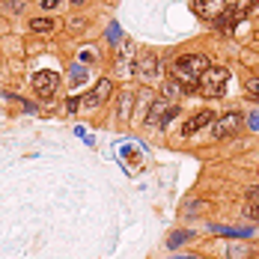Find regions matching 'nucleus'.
<instances>
[{"label": "nucleus", "instance_id": "obj_1", "mask_svg": "<svg viewBox=\"0 0 259 259\" xmlns=\"http://www.w3.org/2000/svg\"><path fill=\"white\" fill-rule=\"evenodd\" d=\"M208 69V60L203 54H185L176 60V66H173V80L179 83L185 93H194L197 87H200V75Z\"/></svg>", "mask_w": 259, "mask_h": 259}, {"label": "nucleus", "instance_id": "obj_2", "mask_svg": "<svg viewBox=\"0 0 259 259\" xmlns=\"http://www.w3.org/2000/svg\"><path fill=\"white\" fill-rule=\"evenodd\" d=\"M227 80H230V72L224 69V66H208L206 72L200 75V93L206 96V99H221L224 93H227Z\"/></svg>", "mask_w": 259, "mask_h": 259}, {"label": "nucleus", "instance_id": "obj_3", "mask_svg": "<svg viewBox=\"0 0 259 259\" xmlns=\"http://www.w3.org/2000/svg\"><path fill=\"white\" fill-rule=\"evenodd\" d=\"M241 125H244V116L235 113V110H230V113H224L221 119H214L211 134H214V140H230V137H235V134L241 131Z\"/></svg>", "mask_w": 259, "mask_h": 259}, {"label": "nucleus", "instance_id": "obj_4", "mask_svg": "<svg viewBox=\"0 0 259 259\" xmlns=\"http://www.w3.org/2000/svg\"><path fill=\"white\" fill-rule=\"evenodd\" d=\"M57 87H60V75L51 72V69H42V72L33 75V90H36V96H42V99H51L54 93H57Z\"/></svg>", "mask_w": 259, "mask_h": 259}, {"label": "nucleus", "instance_id": "obj_5", "mask_svg": "<svg viewBox=\"0 0 259 259\" xmlns=\"http://www.w3.org/2000/svg\"><path fill=\"white\" fill-rule=\"evenodd\" d=\"M191 9L197 18L203 21H214L224 9H227V0H191Z\"/></svg>", "mask_w": 259, "mask_h": 259}, {"label": "nucleus", "instance_id": "obj_6", "mask_svg": "<svg viewBox=\"0 0 259 259\" xmlns=\"http://www.w3.org/2000/svg\"><path fill=\"white\" fill-rule=\"evenodd\" d=\"M110 93H113V83H110L107 78H102L99 83H96V90H93V93H87V99H83L80 104H83V107H99Z\"/></svg>", "mask_w": 259, "mask_h": 259}, {"label": "nucleus", "instance_id": "obj_7", "mask_svg": "<svg viewBox=\"0 0 259 259\" xmlns=\"http://www.w3.org/2000/svg\"><path fill=\"white\" fill-rule=\"evenodd\" d=\"M211 119H214V113H211V110H200V113H197L194 119H188V122H185L182 134H185V137H191V134H197L200 128H206Z\"/></svg>", "mask_w": 259, "mask_h": 259}, {"label": "nucleus", "instance_id": "obj_8", "mask_svg": "<svg viewBox=\"0 0 259 259\" xmlns=\"http://www.w3.org/2000/svg\"><path fill=\"white\" fill-rule=\"evenodd\" d=\"M241 15H244L241 9H235V6H227V9H224L218 18H214V27H221V30H233V24L238 21V18H241Z\"/></svg>", "mask_w": 259, "mask_h": 259}, {"label": "nucleus", "instance_id": "obj_9", "mask_svg": "<svg viewBox=\"0 0 259 259\" xmlns=\"http://www.w3.org/2000/svg\"><path fill=\"white\" fill-rule=\"evenodd\" d=\"M211 233L214 235H227V238H250V227H214L211 224Z\"/></svg>", "mask_w": 259, "mask_h": 259}, {"label": "nucleus", "instance_id": "obj_10", "mask_svg": "<svg viewBox=\"0 0 259 259\" xmlns=\"http://www.w3.org/2000/svg\"><path fill=\"white\" fill-rule=\"evenodd\" d=\"M170 107H167V99H158V102H152V107H149V116H146V122H152V125H158L161 119H164V113H167Z\"/></svg>", "mask_w": 259, "mask_h": 259}, {"label": "nucleus", "instance_id": "obj_11", "mask_svg": "<svg viewBox=\"0 0 259 259\" xmlns=\"http://www.w3.org/2000/svg\"><path fill=\"white\" fill-rule=\"evenodd\" d=\"M146 78H152V75H158V60H155V54H143L140 57V66H137Z\"/></svg>", "mask_w": 259, "mask_h": 259}, {"label": "nucleus", "instance_id": "obj_12", "mask_svg": "<svg viewBox=\"0 0 259 259\" xmlns=\"http://www.w3.org/2000/svg\"><path fill=\"white\" fill-rule=\"evenodd\" d=\"M191 238H194V233H188V230H176V233L167 238V247H173V250H176V247H182V244H185V241H191Z\"/></svg>", "mask_w": 259, "mask_h": 259}, {"label": "nucleus", "instance_id": "obj_13", "mask_svg": "<svg viewBox=\"0 0 259 259\" xmlns=\"http://www.w3.org/2000/svg\"><path fill=\"white\" fill-rule=\"evenodd\" d=\"M54 24H57L54 18H33V21H30V30H33V33H51Z\"/></svg>", "mask_w": 259, "mask_h": 259}, {"label": "nucleus", "instance_id": "obj_14", "mask_svg": "<svg viewBox=\"0 0 259 259\" xmlns=\"http://www.w3.org/2000/svg\"><path fill=\"white\" fill-rule=\"evenodd\" d=\"M176 90H179V83H176V80H164V87H161V96L170 102V99H176Z\"/></svg>", "mask_w": 259, "mask_h": 259}, {"label": "nucleus", "instance_id": "obj_15", "mask_svg": "<svg viewBox=\"0 0 259 259\" xmlns=\"http://www.w3.org/2000/svg\"><path fill=\"white\" fill-rule=\"evenodd\" d=\"M250 256V247H244V244H233L230 247V259H247Z\"/></svg>", "mask_w": 259, "mask_h": 259}, {"label": "nucleus", "instance_id": "obj_16", "mask_svg": "<svg viewBox=\"0 0 259 259\" xmlns=\"http://www.w3.org/2000/svg\"><path fill=\"white\" fill-rule=\"evenodd\" d=\"M83 78H87V69H83V66H72V87L80 83Z\"/></svg>", "mask_w": 259, "mask_h": 259}, {"label": "nucleus", "instance_id": "obj_17", "mask_svg": "<svg viewBox=\"0 0 259 259\" xmlns=\"http://www.w3.org/2000/svg\"><path fill=\"white\" fill-rule=\"evenodd\" d=\"M247 93H250L253 99H259V78H250V80H247Z\"/></svg>", "mask_w": 259, "mask_h": 259}, {"label": "nucleus", "instance_id": "obj_18", "mask_svg": "<svg viewBox=\"0 0 259 259\" xmlns=\"http://www.w3.org/2000/svg\"><path fill=\"white\" fill-rule=\"evenodd\" d=\"M247 214H250V218H253V221L259 224V203H253V206L247 208Z\"/></svg>", "mask_w": 259, "mask_h": 259}, {"label": "nucleus", "instance_id": "obj_19", "mask_svg": "<svg viewBox=\"0 0 259 259\" xmlns=\"http://www.w3.org/2000/svg\"><path fill=\"white\" fill-rule=\"evenodd\" d=\"M66 107H69V113H72V110H78V107H80V99H69V102H66Z\"/></svg>", "mask_w": 259, "mask_h": 259}, {"label": "nucleus", "instance_id": "obj_20", "mask_svg": "<svg viewBox=\"0 0 259 259\" xmlns=\"http://www.w3.org/2000/svg\"><path fill=\"white\" fill-rule=\"evenodd\" d=\"M247 119H250V128H253V131H259V113H250Z\"/></svg>", "mask_w": 259, "mask_h": 259}, {"label": "nucleus", "instance_id": "obj_21", "mask_svg": "<svg viewBox=\"0 0 259 259\" xmlns=\"http://www.w3.org/2000/svg\"><path fill=\"white\" fill-rule=\"evenodd\" d=\"M39 3H42V9H54V6H57L60 0H39Z\"/></svg>", "mask_w": 259, "mask_h": 259}, {"label": "nucleus", "instance_id": "obj_22", "mask_svg": "<svg viewBox=\"0 0 259 259\" xmlns=\"http://www.w3.org/2000/svg\"><path fill=\"white\" fill-rule=\"evenodd\" d=\"M247 197H250V200H256V203H259V185H256V188H250V191H247Z\"/></svg>", "mask_w": 259, "mask_h": 259}, {"label": "nucleus", "instance_id": "obj_23", "mask_svg": "<svg viewBox=\"0 0 259 259\" xmlns=\"http://www.w3.org/2000/svg\"><path fill=\"white\" fill-rule=\"evenodd\" d=\"M179 259H191V256H179Z\"/></svg>", "mask_w": 259, "mask_h": 259}, {"label": "nucleus", "instance_id": "obj_24", "mask_svg": "<svg viewBox=\"0 0 259 259\" xmlns=\"http://www.w3.org/2000/svg\"><path fill=\"white\" fill-rule=\"evenodd\" d=\"M75 3H83V0H75Z\"/></svg>", "mask_w": 259, "mask_h": 259}]
</instances>
